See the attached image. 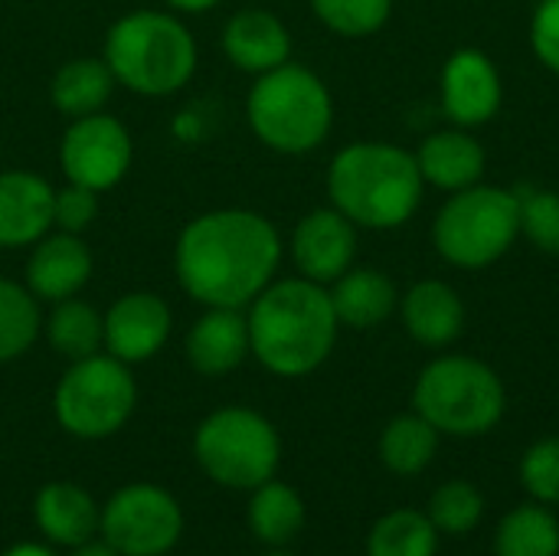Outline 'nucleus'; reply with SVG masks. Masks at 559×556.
<instances>
[{"label": "nucleus", "mask_w": 559, "mask_h": 556, "mask_svg": "<svg viewBox=\"0 0 559 556\" xmlns=\"http://www.w3.org/2000/svg\"><path fill=\"white\" fill-rule=\"evenodd\" d=\"M426 180L416 154L386 141H357L334 154L328 167V197L354 226L396 229L423 203Z\"/></svg>", "instance_id": "7ed1b4c3"}, {"label": "nucleus", "mask_w": 559, "mask_h": 556, "mask_svg": "<svg viewBox=\"0 0 559 556\" xmlns=\"http://www.w3.org/2000/svg\"><path fill=\"white\" fill-rule=\"evenodd\" d=\"M436 452H439V429L429 419H423L416 410L390 419L380 436L383 465L403 478L423 475L429 469V462L436 459Z\"/></svg>", "instance_id": "a878e982"}, {"label": "nucleus", "mask_w": 559, "mask_h": 556, "mask_svg": "<svg viewBox=\"0 0 559 556\" xmlns=\"http://www.w3.org/2000/svg\"><path fill=\"white\" fill-rule=\"evenodd\" d=\"M504 102L501 72L481 49H455L442 66V108L455 128H478Z\"/></svg>", "instance_id": "f8f14e48"}, {"label": "nucleus", "mask_w": 559, "mask_h": 556, "mask_svg": "<svg viewBox=\"0 0 559 556\" xmlns=\"http://www.w3.org/2000/svg\"><path fill=\"white\" fill-rule=\"evenodd\" d=\"M439 531L426 511L396 508L383 514L367 537V556H436Z\"/></svg>", "instance_id": "cd10ccee"}, {"label": "nucleus", "mask_w": 559, "mask_h": 556, "mask_svg": "<svg viewBox=\"0 0 559 556\" xmlns=\"http://www.w3.org/2000/svg\"><path fill=\"white\" fill-rule=\"evenodd\" d=\"M518 220L521 236H527L540 252L559 256V193L540 187H518Z\"/></svg>", "instance_id": "2f4dec72"}, {"label": "nucleus", "mask_w": 559, "mask_h": 556, "mask_svg": "<svg viewBox=\"0 0 559 556\" xmlns=\"http://www.w3.org/2000/svg\"><path fill=\"white\" fill-rule=\"evenodd\" d=\"M426 514H429V521L436 524L439 534L462 537V534H472L481 524V518H485V495L472 482L455 478V482H445V485H439L432 492Z\"/></svg>", "instance_id": "c756f323"}, {"label": "nucleus", "mask_w": 559, "mask_h": 556, "mask_svg": "<svg viewBox=\"0 0 559 556\" xmlns=\"http://www.w3.org/2000/svg\"><path fill=\"white\" fill-rule=\"evenodd\" d=\"M92 279V252L79 233L49 229L39 242H33L26 262V288L39 301H66L75 298Z\"/></svg>", "instance_id": "2eb2a0df"}, {"label": "nucleus", "mask_w": 559, "mask_h": 556, "mask_svg": "<svg viewBox=\"0 0 559 556\" xmlns=\"http://www.w3.org/2000/svg\"><path fill=\"white\" fill-rule=\"evenodd\" d=\"M223 52L236 69L262 75L292 59V33L272 10L246 7L226 20Z\"/></svg>", "instance_id": "a211bd4d"}, {"label": "nucleus", "mask_w": 559, "mask_h": 556, "mask_svg": "<svg viewBox=\"0 0 559 556\" xmlns=\"http://www.w3.org/2000/svg\"><path fill=\"white\" fill-rule=\"evenodd\" d=\"M357 256V226L334 206L305 213L292 233V259L301 279L318 285L337 282Z\"/></svg>", "instance_id": "ddd939ff"}, {"label": "nucleus", "mask_w": 559, "mask_h": 556, "mask_svg": "<svg viewBox=\"0 0 559 556\" xmlns=\"http://www.w3.org/2000/svg\"><path fill=\"white\" fill-rule=\"evenodd\" d=\"M278 262V229L242 206L193 216L174 246L177 282L203 308H249L275 282Z\"/></svg>", "instance_id": "f257e3e1"}, {"label": "nucleus", "mask_w": 559, "mask_h": 556, "mask_svg": "<svg viewBox=\"0 0 559 556\" xmlns=\"http://www.w3.org/2000/svg\"><path fill=\"white\" fill-rule=\"evenodd\" d=\"M33 514H36L39 534L59 547H79V544L92 541L102 524V508L75 482L43 485L33 501Z\"/></svg>", "instance_id": "412c9836"}, {"label": "nucleus", "mask_w": 559, "mask_h": 556, "mask_svg": "<svg viewBox=\"0 0 559 556\" xmlns=\"http://www.w3.org/2000/svg\"><path fill=\"white\" fill-rule=\"evenodd\" d=\"M138 406V383L124 360L108 351L72 360L62 374L52 410L59 426L75 439H108L115 436Z\"/></svg>", "instance_id": "1a4fd4ad"}, {"label": "nucleus", "mask_w": 559, "mask_h": 556, "mask_svg": "<svg viewBox=\"0 0 559 556\" xmlns=\"http://www.w3.org/2000/svg\"><path fill=\"white\" fill-rule=\"evenodd\" d=\"M52 193L33 170L0 174V249H26L52 229Z\"/></svg>", "instance_id": "dca6fc26"}, {"label": "nucleus", "mask_w": 559, "mask_h": 556, "mask_svg": "<svg viewBox=\"0 0 559 556\" xmlns=\"http://www.w3.org/2000/svg\"><path fill=\"white\" fill-rule=\"evenodd\" d=\"M177 13H203V10H213L216 3L223 0H167Z\"/></svg>", "instance_id": "e433bc0d"}, {"label": "nucleus", "mask_w": 559, "mask_h": 556, "mask_svg": "<svg viewBox=\"0 0 559 556\" xmlns=\"http://www.w3.org/2000/svg\"><path fill=\"white\" fill-rule=\"evenodd\" d=\"M400 318L406 334L429 351H442L465 331V301L442 279H423L400 298Z\"/></svg>", "instance_id": "f3484780"}, {"label": "nucleus", "mask_w": 559, "mask_h": 556, "mask_svg": "<svg viewBox=\"0 0 559 556\" xmlns=\"http://www.w3.org/2000/svg\"><path fill=\"white\" fill-rule=\"evenodd\" d=\"M115 85L118 82H115L105 59L79 56V59H69L56 69V75L49 82V95L62 115L85 118V115L105 111V102L111 98Z\"/></svg>", "instance_id": "5701e85b"}, {"label": "nucleus", "mask_w": 559, "mask_h": 556, "mask_svg": "<svg viewBox=\"0 0 559 556\" xmlns=\"http://www.w3.org/2000/svg\"><path fill=\"white\" fill-rule=\"evenodd\" d=\"M98 216V193L88 190V187H79V184H69L59 187L52 193V226L62 229V233H85Z\"/></svg>", "instance_id": "72a5a7b5"}, {"label": "nucleus", "mask_w": 559, "mask_h": 556, "mask_svg": "<svg viewBox=\"0 0 559 556\" xmlns=\"http://www.w3.org/2000/svg\"><path fill=\"white\" fill-rule=\"evenodd\" d=\"M416 164L426 184L445 193H455V190L481 184L488 154H485V144L475 134H468V128H445V131L429 134L419 144Z\"/></svg>", "instance_id": "aec40b11"}, {"label": "nucleus", "mask_w": 559, "mask_h": 556, "mask_svg": "<svg viewBox=\"0 0 559 556\" xmlns=\"http://www.w3.org/2000/svg\"><path fill=\"white\" fill-rule=\"evenodd\" d=\"M0 556H56L49 547H43V544H16V547H10L7 554Z\"/></svg>", "instance_id": "4c0bfd02"}, {"label": "nucleus", "mask_w": 559, "mask_h": 556, "mask_svg": "<svg viewBox=\"0 0 559 556\" xmlns=\"http://www.w3.org/2000/svg\"><path fill=\"white\" fill-rule=\"evenodd\" d=\"M134 161V144L128 128L108 115L95 111L85 118H72L59 144V164L69 184L105 193L124 180Z\"/></svg>", "instance_id": "9b49d317"}, {"label": "nucleus", "mask_w": 559, "mask_h": 556, "mask_svg": "<svg viewBox=\"0 0 559 556\" xmlns=\"http://www.w3.org/2000/svg\"><path fill=\"white\" fill-rule=\"evenodd\" d=\"M98 534L121 556H164L183 537V511L167 488L134 482L108 498Z\"/></svg>", "instance_id": "9d476101"}, {"label": "nucleus", "mask_w": 559, "mask_h": 556, "mask_svg": "<svg viewBox=\"0 0 559 556\" xmlns=\"http://www.w3.org/2000/svg\"><path fill=\"white\" fill-rule=\"evenodd\" d=\"M495 556H559L557 514L540 501L508 511L495 531Z\"/></svg>", "instance_id": "bb28decb"}, {"label": "nucleus", "mask_w": 559, "mask_h": 556, "mask_svg": "<svg viewBox=\"0 0 559 556\" xmlns=\"http://www.w3.org/2000/svg\"><path fill=\"white\" fill-rule=\"evenodd\" d=\"M197 56V39L177 13L134 10L111 23L102 59L118 85L147 98H164L193 79Z\"/></svg>", "instance_id": "20e7f679"}, {"label": "nucleus", "mask_w": 559, "mask_h": 556, "mask_svg": "<svg viewBox=\"0 0 559 556\" xmlns=\"http://www.w3.org/2000/svg\"><path fill=\"white\" fill-rule=\"evenodd\" d=\"M521 485L534 501H540L547 508L559 505V436L540 439L524 452Z\"/></svg>", "instance_id": "473e14b6"}, {"label": "nucleus", "mask_w": 559, "mask_h": 556, "mask_svg": "<svg viewBox=\"0 0 559 556\" xmlns=\"http://www.w3.org/2000/svg\"><path fill=\"white\" fill-rule=\"evenodd\" d=\"M531 46L537 59L559 75V0H540L531 20Z\"/></svg>", "instance_id": "f704fd0d"}, {"label": "nucleus", "mask_w": 559, "mask_h": 556, "mask_svg": "<svg viewBox=\"0 0 559 556\" xmlns=\"http://www.w3.org/2000/svg\"><path fill=\"white\" fill-rule=\"evenodd\" d=\"M262 556H295V554H292L288 547H269Z\"/></svg>", "instance_id": "58836bf2"}, {"label": "nucleus", "mask_w": 559, "mask_h": 556, "mask_svg": "<svg viewBox=\"0 0 559 556\" xmlns=\"http://www.w3.org/2000/svg\"><path fill=\"white\" fill-rule=\"evenodd\" d=\"M249 347L255 360L275 377H308L334 351L341 321L328 285L311 279L272 282L246 311Z\"/></svg>", "instance_id": "f03ea898"}, {"label": "nucleus", "mask_w": 559, "mask_h": 556, "mask_svg": "<svg viewBox=\"0 0 559 556\" xmlns=\"http://www.w3.org/2000/svg\"><path fill=\"white\" fill-rule=\"evenodd\" d=\"M305 518H308L305 501H301V495L292 485L269 478L265 485L252 488V498H249V531L265 547H288L301 534Z\"/></svg>", "instance_id": "b1692460"}, {"label": "nucleus", "mask_w": 559, "mask_h": 556, "mask_svg": "<svg viewBox=\"0 0 559 556\" xmlns=\"http://www.w3.org/2000/svg\"><path fill=\"white\" fill-rule=\"evenodd\" d=\"M331 305L341 328H377L400 308L396 282L380 269H347L337 282H331Z\"/></svg>", "instance_id": "4be33fe9"}, {"label": "nucleus", "mask_w": 559, "mask_h": 556, "mask_svg": "<svg viewBox=\"0 0 559 556\" xmlns=\"http://www.w3.org/2000/svg\"><path fill=\"white\" fill-rule=\"evenodd\" d=\"M311 10L331 33L364 39L386 26L393 0H311Z\"/></svg>", "instance_id": "7c9ffc66"}, {"label": "nucleus", "mask_w": 559, "mask_h": 556, "mask_svg": "<svg viewBox=\"0 0 559 556\" xmlns=\"http://www.w3.org/2000/svg\"><path fill=\"white\" fill-rule=\"evenodd\" d=\"M518 236V193L488 184L455 190L432 223L436 252L465 272L495 265L514 246Z\"/></svg>", "instance_id": "0eeeda50"}, {"label": "nucleus", "mask_w": 559, "mask_h": 556, "mask_svg": "<svg viewBox=\"0 0 559 556\" xmlns=\"http://www.w3.org/2000/svg\"><path fill=\"white\" fill-rule=\"evenodd\" d=\"M39 334H43L39 298L26 285L0 275V364L23 357Z\"/></svg>", "instance_id": "c85d7f7f"}, {"label": "nucleus", "mask_w": 559, "mask_h": 556, "mask_svg": "<svg viewBox=\"0 0 559 556\" xmlns=\"http://www.w3.org/2000/svg\"><path fill=\"white\" fill-rule=\"evenodd\" d=\"M252 134L278 154H308L324 144L334 125V98L318 72L282 62L255 79L246 98Z\"/></svg>", "instance_id": "39448f33"}, {"label": "nucleus", "mask_w": 559, "mask_h": 556, "mask_svg": "<svg viewBox=\"0 0 559 556\" xmlns=\"http://www.w3.org/2000/svg\"><path fill=\"white\" fill-rule=\"evenodd\" d=\"M72 556H121L105 537L102 541H85V544H79V547H72Z\"/></svg>", "instance_id": "c9c22d12"}, {"label": "nucleus", "mask_w": 559, "mask_h": 556, "mask_svg": "<svg viewBox=\"0 0 559 556\" xmlns=\"http://www.w3.org/2000/svg\"><path fill=\"white\" fill-rule=\"evenodd\" d=\"M174 318L160 295L128 292L105 311V351L118 360L144 364L164 351Z\"/></svg>", "instance_id": "4468645a"}, {"label": "nucleus", "mask_w": 559, "mask_h": 556, "mask_svg": "<svg viewBox=\"0 0 559 556\" xmlns=\"http://www.w3.org/2000/svg\"><path fill=\"white\" fill-rule=\"evenodd\" d=\"M413 410L439 436L475 439L491 433L508 410V390L495 367L468 354H445L423 367L413 387Z\"/></svg>", "instance_id": "423d86ee"}, {"label": "nucleus", "mask_w": 559, "mask_h": 556, "mask_svg": "<svg viewBox=\"0 0 559 556\" xmlns=\"http://www.w3.org/2000/svg\"><path fill=\"white\" fill-rule=\"evenodd\" d=\"M193 456L203 475H210L216 485L252 492L275 478L282 439L262 413L249 406H223L197 426Z\"/></svg>", "instance_id": "6e6552de"}, {"label": "nucleus", "mask_w": 559, "mask_h": 556, "mask_svg": "<svg viewBox=\"0 0 559 556\" xmlns=\"http://www.w3.org/2000/svg\"><path fill=\"white\" fill-rule=\"evenodd\" d=\"M43 334L56 354L66 360H82L105 347V315L75 295L52 305V311L43 318Z\"/></svg>", "instance_id": "393cba45"}, {"label": "nucleus", "mask_w": 559, "mask_h": 556, "mask_svg": "<svg viewBox=\"0 0 559 556\" xmlns=\"http://www.w3.org/2000/svg\"><path fill=\"white\" fill-rule=\"evenodd\" d=\"M249 354L246 308H206L187 334V360L203 377H226Z\"/></svg>", "instance_id": "6ab92c4d"}]
</instances>
